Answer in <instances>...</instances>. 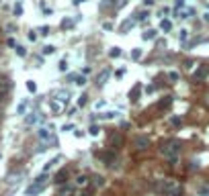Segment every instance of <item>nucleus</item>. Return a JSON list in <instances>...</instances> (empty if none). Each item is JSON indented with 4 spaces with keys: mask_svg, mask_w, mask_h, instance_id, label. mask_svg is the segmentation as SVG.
Masks as SVG:
<instances>
[{
    "mask_svg": "<svg viewBox=\"0 0 209 196\" xmlns=\"http://www.w3.org/2000/svg\"><path fill=\"white\" fill-rule=\"evenodd\" d=\"M14 53H17L19 57H27V49H25L23 45H17V47H14Z\"/></svg>",
    "mask_w": 209,
    "mask_h": 196,
    "instance_id": "obj_29",
    "label": "nucleus"
},
{
    "mask_svg": "<svg viewBox=\"0 0 209 196\" xmlns=\"http://www.w3.org/2000/svg\"><path fill=\"white\" fill-rule=\"evenodd\" d=\"M121 53H123V51H121V47H111V49H109V57L111 59H117V57H121Z\"/></svg>",
    "mask_w": 209,
    "mask_h": 196,
    "instance_id": "obj_19",
    "label": "nucleus"
},
{
    "mask_svg": "<svg viewBox=\"0 0 209 196\" xmlns=\"http://www.w3.org/2000/svg\"><path fill=\"white\" fill-rule=\"evenodd\" d=\"M178 39H180V43H185L186 39H189V29H180V33H178Z\"/></svg>",
    "mask_w": 209,
    "mask_h": 196,
    "instance_id": "obj_34",
    "label": "nucleus"
},
{
    "mask_svg": "<svg viewBox=\"0 0 209 196\" xmlns=\"http://www.w3.org/2000/svg\"><path fill=\"white\" fill-rule=\"evenodd\" d=\"M25 86H27V90H29L31 94H35V92H37V84H35L33 80H27V82H25Z\"/></svg>",
    "mask_w": 209,
    "mask_h": 196,
    "instance_id": "obj_27",
    "label": "nucleus"
},
{
    "mask_svg": "<svg viewBox=\"0 0 209 196\" xmlns=\"http://www.w3.org/2000/svg\"><path fill=\"white\" fill-rule=\"evenodd\" d=\"M135 147L138 149H148L150 147V139L146 137V135H138L135 137Z\"/></svg>",
    "mask_w": 209,
    "mask_h": 196,
    "instance_id": "obj_8",
    "label": "nucleus"
},
{
    "mask_svg": "<svg viewBox=\"0 0 209 196\" xmlns=\"http://www.w3.org/2000/svg\"><path fill=\"white\" fill-rule=\"evenodd\" d=\"M47 174H41V176H37L33 180V184L31 186H27V190H25V196H37L39 192H43V188H45L47 184Z\"/></svg>",
    "mask_w": 209,
    "mask_h": 196,
    "instance_id": "obj_1",
    "label": "nucleus"
},
{
    "mask_svg": "<svg viewBox=\"0 0 209 196\" xmlns=\"http://www.w3.org/2000/svg\"><path fill=\"white\" fill-rule=\"evenodd\" d=\"M178 78H180V74H178V72H168V80H170V82H178Z\"/></svg>",
    "mask_w": 209,
    "mask_h": 196,
    "instance_id": "obj_37",
    "label": "nucleus"
},
{
    "mask_svg": "<svg viewBox=\"0 0 209 196\" xmlns=\"http://www.w3.org/2000/svg\"><path fill=\"white\" fill-rule=\"evenodd\" d=\"M82 135H84V131H80L78 127L74 129V137H82Z\"/></svg>",
    "mask_w": 209,
    "mask_h": 196,
    "instance_id": "obj_44",
    "label": "nucleus"
},
{
    "mask_svg": "<svg viewBox=\"0 0 209 196\" xmlns=\"http://www.w3.org/2000/svg\"><path fill=\"white\" fill-rule=\"evenodd\" d=\"M76 186H80V188L88 186V176H84V174H78V176H76Z\"/></svg>",
    "mask_w": 209,
    "mask_h": 196,
    "instance_id": "obj_17",
    "label": "nucleus"
},
{
    "mask_svg": "<svg viewBox=\"0 0 209 196\" xmlns=\"http://www.w3.org/2000/svg\"><path fill=\"white\" fill-rule=\"evenodd\" d=\"M51 98L58 100L59 104H68L70 102V92L68 90H56V92L51 94Z\"/></svg>",
    "mask_w": 209,
    "mask_h": 196,
    "instance_id": "obj_5",
    "label": "nucleus"
},
{
    "mask_svg": "<svg viewBox=\"0 0 209 196\" xmlns=\"http://www.w3.org/2000/svg\"><path fill=\"white\" fill-rule=\"evenodd\" d=\"M148 16H150V12H148V10H141V12H138V14H135V19H133V21H135V23H139V21H146Z\"/></svg>",
    "mask_w": 209,
    "mask_h": 196,
    "instance_id": "obj_26",
    "label": "nucleus"
},
{
    "mask_svg": "<svg viewBox=\"0 0 209 196\" xmlns=\"http://www.w3.org/2000/svg\"><path fill=\"white\" fill-rule=\"evenodd\" d=\"M133 25H135V21H131V19H127L125 23L121 25V33H125V31H127L129 27H133Z\"/></svg>",
    "mask_w": 209,
    "mask_h": 196,
    "instance_id": "obj_33",
    "label": "nucleus"
},
{
    "mask_svg": "<svg viewBox=\"0 0 209 196\" xmlns=\"http://www.w3.org/2000/svg\"><path fill=\"white\" fill-rule=\"evenodd\" d=\"M199 194H201V196H209V186H201Z\"/></svg>",
    "mask_w": 209,
    "mask_h": 196,
    "instance_id": "obj_42",
    "label": "nucleus"
},
{
    "mask_svg": "<svg viewBox=\"0 0 209 196\" xmlns=\"http://www.w3.org/2000/svg\"><path fill=\"white\" fill-rule=\"evenodd\" d=\"M111 74H113V72H111L109 68L103 69V72H101V74L96 76V84H98V86H104V84L109 82V78H111Z\"/></svg>",
    "mask_w": 209,
    "mask_h": 196,
    "instance_id": "obj_7",
    "label": "nucleus"
},
{
    "mask_svg": "<svg viewBox=\"0 0 209 196\" xmlns=\"http://www.w3.org/2000/svg\"><path fill=\"white\" fill-rule=\"evenodd\" d=\"M0 157H2V155H0Z\"/></svg>",
    "mask_w": 209,
    "mask_h": 196,
    "instance_id": "obj_54",
    "label": "nucleus"
},
{
    "mask_svg": "<svg viewBox=\"0 0 209 196\" xmlns=\"http://www.w3.org/2000/svg\"><path fill=\"white\" fill-rule=\"evenodd\" d=\"M76 129V125L74 123H64L62 127H59V131H64V133H68V131H74Z\"/></svg>",
    "mask_w": 209,
    "mask_h": 196,
    "instance_id": "obj_31",
    "label": "nucleus"
},
{
    "mask_svg": "<svg viewBox=\"0 0 209 196\" xmlns=\"http://www.w3.org/2000/svg\"><path fill=\"white\" fill-rule=\"evenodd\" d=\"M86 102H88V96H86V94H80V96H78V106H86Z\"/></svg>",
    "mask_w": 209,
    "mask_h": 196,
    "instance_id": "obj_36",
    "label": "nucleus"
},
{
    "mask_svg": "<svg viewBox=\"0 0 209 196\" xmlns=\"http://www.w3.org/2000/svg\"><path fill=\"white\" fill-rule=\"evenodd\" d=\"M66 180H68V172H66V170H62V172L56 176V182H58V184H64Z\"/></svg>",
    "mask_w": 209,
    "mask_h": 196,
    "instance_id": "obj_22",
    "label": "nucleus"
},
{
    "mask_svg": "<svg viewBox=\"0 0 209 196\" xmlns=\"http://www.w3.org/2000/svg\"><path fill=\"white\" fill-rule=\"evenodd\" d=\"M162 155L166 159H170V162H176V157H178V153H180V143L178 141H168V143H164L162 145Z\"/></svg>",
    "mask_w": 209,
    "mask_h": 196,
    "instance_id": "obj_2",
    "label": "nucleus"
},
{
    "mask_svg": "<svg viewBox=\"0 0 209 196\" xmlns=\"http://www.w3.org/2000/svg\"><path fill=\"white\" fill-rule=\"evenodd\" d=\"M139 92H141V86H139V84H135V86H133V90L129 92V98H131V100H138V98H139Z\"/></svg>",
    "mask_w": 209,
    "mask_h": 196,
    "instance_id": "obj_21",
    "label": "nucleus"
},
{
    "mask_svg": "<svg viewBox=\"0 0 209 196\" xmlns=\"http://www.w3.org/2000/svg\"><path fill=\"white\" fill-rule=\"evenodd\" d=\"M41 118H43V115H41V113H27L25 123H27V125H37Z\"/></svg>",
    "mask_w": 209,
    "mask_h": 196,
    "instance_id": "obj_6",
    "label": "nucleus"
},
{
    "mask_svg": "<svg viewBox=\"0 0 209 196\" xmlns=\"http://www.w3.org/2000/svg\"><path fill=\"white\" fill-rule=\"evenodd\" d=\"M160 190H162L164 194H168V196H176L178 192H180V186L176 184L174 180H162V184H160Z\"/></svg>",
    "mask_w": 209,
    "mask_h": 196,
    "instance_id": "obj_3",
    "label": "nucleus"
},
{
    "mask_svg": "<svg viewBox=\"0 0 209 196\" xmlns=\"http://www.w3.org/2000/svg\"><path fill=\"white\" fill-rule=\"evenodd\" d=\"M104 106H107V102H104V100H98V102H94V110H103Z\"/></svg>",
    "mask_w": 209,
    "mask_h": 196,
    "instance_id": "obj_39",
    "label": "nucleus"
},
{
    "mask_svg": "<svg viewBox=\"0 0 209 196\" xmlns=\"http://www.w3.org/2000/svg\"><path fill=\"white\" fill-rule=\"evenodd\" d=\"M88 135H90V137H98V135H101V127H98V125H90Z\"/></svg>",
    "mask_w": 209,
    "mask_h": 196,
    "instance_id": "obj_24",
    "label": "nucleus"
},
{
    "mask_svg": "<svg viewBox=\"0 0 209 196\" xmlns=\"http://www.w3.org/2000/svg\"><path fill=\"white\" fill-rule=\"evenodd\" d=\"M27 108H29V100L25 98V100H21L17 104V115H27Z\"/></svg>",
    "mask_w": 209,
    "mask_h": 196,
    "instance_id": "obj_16",
    "label": "nucleus"
},
{
    "mask_svg": "<svg viewBox=\"0 0 209 196\" xmlns=\"http://www.w3.org/2000/svg\"><path fill=\"white\" fill-rule=\"evenodd\" d=\"M166 14H170V8H168V6H164V8H160V16H166Z\"/></svg>",
    "mask_w": 209,
    "mask_h": 196,
    "instance_id": "obj_43",
    "label": "nucleus"
},
{
    "mask_svg": "<svg viewBox=\"0 0 209 196\" xmlns=\"http://www.w3.org/2000/svg\"><path fill=\"white\" fill-rule=\"evenodd\" d=\"M68 80H70V82H74L76 86H84V84H86V78H84V76H78V74H70Z\"/></svg>",
    "mask_w": 209,
    "mask_h": 196,
    "instance_id": "obj_11",
    "label": "nucleus"
},
{
    "mask_svg": "<svg viewBox=\"0 0 209 196\" xmlns=\"http://www.w3.org/2000/svg\"><path fill=\"white\" fill-rule=\"evenodd\" d=\"M6 43H8V47H17V41H14L12 37H11V39H8V41H6Z\"/></svg>",
    "mask_w": 209,
    "mask_h": 196,
    "instance_id": "obj_46",
    "label": "nucleus"
},
{
    "mask_svg": "<svg viewBox=\"0 0 209 196\" xmlns=\"http://www.w3.org/2000/svg\"><path fill=\"white\" fill-rule=\"evenodd\" d=\"M156 35H158L156 29H146V31L141 33V39H144V41H154V39H156Z\"/></svg>",
    "mask_w": 209,
    "mask_h": 196,
    "instance_id": "obj_10",
    "label": "nucleus"
},
{
    "mask_svg": "<svg viewBox=\"0 0 209 196\" xmlns=\"http://www.w3.org/2000/svg\"><path fill=\"white\" fill-rule=\"evenodd\" d=\"M92 184L96 186V188H103V186H104V178H103V176H94V178H92Z\"/></svg>",
    "mask_w": 209,
    "mask_h": 196,
    "instance_id": "obj_28",
    "label": "nucleus"
},
{
    "mask_svg": "<svg viewBox=\"0 0 209 196\" xmlns=\"http://www.w3.org/2000/svg\"><path fill=\"white\" fill-rule=\"evenodd\" d=\"M59 162H62V155H56L53 159H49V162H47L45 165H43V174H47L49 170H53V168H56V165H58Z\"/></svg>",
    "mask_w": 209,
    "mask_h": 196,
    "instance_id": "obj_9",
    "label": "nucleus"
},
{
    "mask_svg": "<svg viewBox=\"0 0 209 196\" xmlns=\"http://www.w3.org/2000/svg\"><path fill=\"white\" fill-rule=\"evenodd\" d=\"M37 33L43 35V37H47V35H49V27H39V29H37Z\"/></svg>",
    "mask_w": 209,
    "mask_h": 196,
    "instance_id": "obj_38",
    "label": "nucleus"
},
{
    "mask_svg": "<svg viewBox=\"0 0 209 196\" xmlns=\"http://www.w3.org/2000/svg\"><path fill=\"white\" fill-rule=\"evenodd\" d=\"M160 31H162V33H170V31H172V21H170V19H162V21H160Z\"/></svg>",
    "mask_w": 209,
    "mask_h": 196,
    "instance_id": "obj_13",
    "label": "nucleus"
},
{
    "mask_svg": "<svg viewBox=\"0 0 209 196\" xmlns=\"http://www.w3.org/2000/svg\"><path fill=\"white\" fill-rule=\"evenodd\" d=\"M207 74H209V68H207V66H201V68L195 72V76H193V78H195V80H203V78H207Z\"/></svg>",
    "mask_w": 209,
    "mask_h": 196,
    "instance_id": "obj_14",
    "label": "nucleus"
},
{
    "mask_svg": "<svg viewBox=\"0 0 209 196\" xmlns=\"http://www.w3.org/2000/svg\"><path fill=\"white\" fill-rule=\"evenodd\" d=\"M76 194V192H74V188H72V186H62V188H59L58 190V196H74Z\"/></svg>",
    "mask_w": 209,
    "mask_h": 196,
    "instance_id": "obj_15",
    "label": "nucleus"
},
{
    "mask_svg": "<svg viewBox=\"0 0 209 196\" xmlns=\"http://www.w3.org/2000/svg\"><path fill=\"white\" fill-rule=\"evenodd\" d=\"M113 145H121V135H117V137H113Z\"/></svg>",
    "mask_w": 209,
    "mask_h": 196,
    "instance_id": "obj_45",
    "label": "nucleus"
},
{
    "mask_svg": "<svg viewBox=\"0 0 209 196\" xmlns=\"http://www.w3.org/2000/svg\"><path fill=\"white\" fill-rule=\"evenodd\" d=\"M193 8H185V10H180L178 12V16H180V19H189V16H191V14H193Z\"/></svg>",
    "mask_w": 209,
    "mask_h": 196,
    "instance_id": "obj_35",
    "label": "nucleus"
},
{
    "mask_svg": "<svg viewBox=\"0 0 209 196\" xmlns=\"http://www.w3.org/2000/svg\"><path fill=\"white\" fill-rule=\"evenodd\" d=\"M207 6H209V0H207Z\"/></svg>",
    "mask_w": 209,
    "mask_h": 196,
    "instance_id": "obj_53",
    "label": "nucleus"
},
{
    "mask_svg": "<svg viewBox=\"0 0 209 196\" xmlns=\"http://www.w3.org/2000/svg\"><path fill=\"white\" fill-rule=\"evenodd\" d=\"M203 21H205V23H209V12H205V14H203Z\"/></svg>",
    "mask_w": 209,
    "mask_h": 196,
    "instance_id": "obj_51",
    "label": "nucleus"
},
{
    "mask_svg": "<svg viewBox=\"0 0 209 196\" xmlns=\"http://www.w3.org/2000/svg\"><path fill=\"white\" fill-rule=\"evenodd\" d=\"M37 137L41 139L43 143H56V137L51 135V131H49L47 127H39L37 129Z\"/></svg>",
    "mask_w": 209,
    "mask_h": 196,
    "instance_id": "obj_4",
    "label": "nucleus"
},
{
    "mask_svg": "<svg viewBox=\"0 0 209 196\" xmlns=\"http://www.w3.org/2000/svg\"><path fill=\"white\" fill-rule=\"evenodd\" d=\"M103 29H104V31H111V29H113V25H111V23H104Z\"/></svg>",
    "mask_w": 209,
    "mask_h": 196,
    "instance_id": "obj_48",
    "label": "nucleus"
},
{
    "mask_svg": "<svg viewBox=\"0 0 209 196\" xmlns=\"http://www.w3.org/2000/svg\"><path fill=\"white\" fill-rule=\"evenodd\" d=\"M123 74H125V68H121V69H119V72H117V74H115V76H117V78H121Z\"/></svg>",
    "mask_w": 209,
    "mask_h": 196,
    "instance_id": "obj_49",
    "label": "nucleus"
},
{
    "mask_svg": "<svg viewBox=\"0 0 209 196\" xmlns=\"http://www.w3.org/2000/svg\"><path fill=\"white\" fill-rule=\"evenodd\" d=\"M68 68H70V63H68V59L64 57V59L58 63V69H59V72H68Z\"/></svg>",
    "mask_w": 209,
    "mask_h": 196,
    "instance_id": "obj_30",
    "label": "nucleus"
},
{
    "mask_svg": "<svg viewBox=\"0 0 209 196\" xmlns=\"http://www.w3.org/2000/svg\"><path fill=\"white\" fill-rule=\"evenodd\" d=\"M27 37H29V41H33V43H35V41H37V37H39V33H37V31H31Z\"/></svg>",
    "mask_w": 209,
    "mask_h": 196,
    "instance_id": "obj_40",
    "label": "nucleus"
},
{
    "mask_svg": "<svg viewBox=\"0 0 209 196\" xmlns=\"http://www.w3.org/2000/svg\"><path fill=\"white\" fill-rule=\"evenodd\" d=\"M144 4H146V6H152V4H154V0H144Z\"/></svg>",
    "mask_w": 209,
    "mask_h": 196,
    "instance_id": "obj_50",
    "label": "nucleus"
},
{
    "mask_svg": "<svg viewBox=\"0 0 209 196\" xmlns=\"http://www.w3.org/2000/svg\"><path fill=\"white\" fill-rule=\"evenodd\" d=\"M82 2H86V0H74V4H82Z\"/></svg>",
    "mask_w": 209,
    "mask_h": 196,
    "instance_id": "obj_52",
    "label": "nucleus"
},
{
    "mask_svg": "<svg viewBox=\"0 0 209 196\" xmlns=\"http://www.w3.org/2000/svg\"><path fill=\"white\" fill-rule=\"evenodd\" d=\"M117 116H119L117 110H107V113H103V115H98V118H101V121H115Z\"/></svg>",
    "mask_w": 209,
    "mask_h": 196,
    "instance_id": "obj_12",
    "label": "nucleus"
},
{
    "mask_svg": "<svg viewBox=\"0 0 209 196\" xmlns=\"http://www.w3.org/2000/svg\"><path fill=\"white\" fill-rule=\"evenodd\" d=\"M174 8L183 10V8H185V0H176V2H174Z\"/></svg>",
    "mask_w": 209,
    "mask_h": 196,
    "instance_id": "obj_41",
    "label": "nucleus"
},
{
    "mask_svg": "<svg viewBox=\"0 0 209 196\" xmlns=\"http://www.w3.org/2000/svg\"><path fill=\"white\" fill-rule=\"evenodd\" d=\"M23 6H21V4H14V6H12V14H14V16H23Z\"/></svg>",
    "mask_w": 209,
    "mask_h": 196,
    "instance_id": "obj_32",
    "label": "nucleus"
},
{
    "mask_svg": "<svg viewBox=\"0 0 209 196\" xmlns=\"http://www.w3.org/2000/svg\"><path fill=\"white\" fill-rule=\"evenodd\" d=\"M170 121H172V125H180V118H178V116H172Z\"/></svg>",
    "mask_w": 209,
    "mask_h": 196,
    "instance_id": "obj_47",
    "label": "nucleus"
},
{
    "mask_svg": "<svg viewBox=\"0 0 209 196\" xmlns=\"http://www.w3.org/2000/svg\"><path fill=\"white\" fill-rule=\"evenodd\" d=\"M49 108H51L53 113H59V110H64V104H59L58 100H53V98H49Z\"/></svg>",
    "mask_w": 209,
    "mask_h": 196,
    "instance_id": "obj_18",
    "label": "nucleus"
},
{
    "mask_svg": "<svg viewBox=\"0 0 209 196\" xmlns=\"http://www.w3.org/2000/svg\"><path fill=\"white\" fill-rule=\"evenodd\" d=\"M41 53H43V55H53V53H56V47L53 45H43L41 47Z\"/></svg>",
    "mask_w": 209,
    "mask_h": 196,
    "instance_id": "obj_23",
    "label": "nucleus"
},
{
    "mask_svg": "<svg viewBox=\"0 0 209 196\" xmlns=\"http://www.w3.org/2000/svg\"><path fill=\"white\" fill-rule=\"evenodd\" d=\"M141 55H144L141 47H133V49H131V59H133V61H138V59H141Z\"/></svg>",
    "mask_w": 209,
    "mask_h": 196,
    "instance_id": "obj_20",
    "label": "nucleus"
},
{
    "mask_svg": "<svg viewBox=\"0 0 209 196\" xmlns=\"http://www.w3.org/2000/svg\"><path fill=\"white\" fill-rule=\"evenodd\" d=\"M76 25V19H64L62 21V29H72Z\"/></svg>",
    "mask_w": 209,
    "mask_h": 196,
    "instance_id": "obj_25",
    "label": "nucleus"
}]
</instances>
